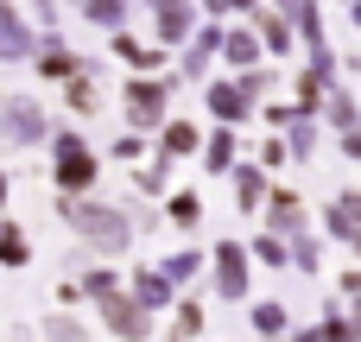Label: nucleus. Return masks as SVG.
I'll list each match as a JSON object with an SVG mask.
<instances>
[{"label":"nucleus","mask_w":361,"mask_h":342,"mask_svg":"<svg viewBox=\"0 0 361 342\" xmlns=\"http://www.w3.org/2000/svg\"><path fill=\"white\" fill-rule=\"evenodd\" d=\"M51 342H82V330L76 324H51Z\"/></svg>","instance_id":"1"}]
</instances>
